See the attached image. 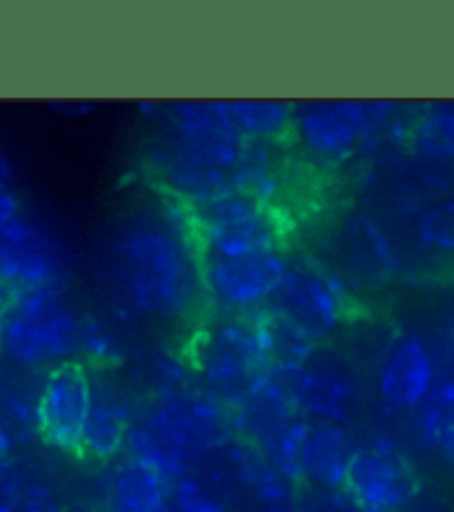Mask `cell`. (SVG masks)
<instances>
[{
  "label": "cell",
  "mask_w": 454,
  "mask_h": 512,
  "mask_svg": "<svg viewBox=\"0 0 454 512\" xmlns=\"http://www.w3.org/2000/svg\"><path fill=\"white\" fill-rule=\"evenodd\" d=\"M392 103L321 101L294 107V136L325 163H343L381 127L392 125Z\"/></svg>",
  "instance_id": "cell-7"
},
{
  "label": "cell",
  "mask_w": 454,
  "mask_h": 512,
  "mask_svg": "<svg viewBox=\"0 0 454 512\" xmlns=\"http://www.w3.org/2000/svg\"><path fill=\"white\" fill-rule=\"evenodd\" d=\"M199 256L203 290L216 312L223 314H250L263 310L290 265L285 252L241 256V259Z\"/></svg>",
  "instance_id": "cell-11"
},
{
  "label": "cell",
  "mask_w": 454,
  "mask_h": 512,
  "mask_svg": "<svg viewBox=\"0 0 454 512\" xmlns=\"http://www.w3.org/2000/svg\"><path fill=\"white\" fill-rule=\"evenodd\" d=\"M417 234L419 241L430 250L446 254L454 252V194L434 201L419 216Z\"/></svg>",
  "instance_id": "cell-24"
},
{
  "label": "cell",
  "mask_w": 454,
  "mask_h": 512,
  "mask_svg": "<svg viewBox=\"0 0 454 512\" xmlns=\"http://www.w3.org/2000/svg\"><path fill=\"white\" fill-rule=\"evenodd\" d=\"M83 319L65 283L16 290L0 321V357L21 370L78 359Z\"/></svg>",
  "instance_id": "cell-3"
},
{
  "label": "cell",
  "mask_w": 454,
  "mask_h": 512,
  "mask_svg": "<svg viewBox=\"0 0 454 512\" xmlns=\"http://www.w3.org/2000/svg\"><path fill=\"white\" fill-rule=\"evenodd\" d=\"M12 512H67V508L63 506L61 497L56 495V490L47 486L45 481L25 479V486Z\"/></svg>",
  "instance_id": "cell-27"
},
{
  "label": "cell",
  "mask_w": 454,
  "mask_h": 512,
  "mask_svg": "<svg viewBox=\"0 0 454 512\" xmlns=\"http://www.w3.org/2000/svg\"><path fill=\"white\" fill-rule=\"evenodd\" d=\"M421 490L423 481L410 459L379 441L354 452L343 495L357 512H406Z\"/></svg>",
  "instance_id": "cell-10"
},
{
  "label": "cell",
  "mask_w": 454,
  "mask_h": 512,
  "mask_svg": "<svg viewBox=\"0 0 454 512\" xmlns=\"http://www.w3.org/2000/svg\"><path fill=\"white\" fill-rule=\"evenodd\" d=\"M69 272L65 245L23 212L0 228V283L12 290L63 283Z\"/></svg>",
  "instance_id": "cell-13"
},
{
  "label": "cell",
  "mask_w": 454,
  "mask_h": 512,
  "mask_svg": "<svg viewBox=\"0 0 454 512\" xmlns=\"http://www.w3.org/2000/svg\"><path fill=\"white\" fill-rule=\"evenodd\" d=\"M185 210L199 254L241 259L285 248L279 212L245 190H230L210 201L185 205Z\"/></svg>",
  "instance_id": "cell-5"
},
{
  "label": "cell",
  "mask_w": 454,
  "mask_h": 512,
  "mask_svg": "<svg viewBox=\"0 0 454 512\" xmlns=\"http://www.w3.org/2000/svg\"><path fill=\"white\" fill-rule=\"evenodd\" d=\"M406 145L414 156L428 163L454 161V110L437 105L423 110L408 125Z\"/></svg>",
  "instance_id": "cell-20"
},
{
  "label": "cell",
  "mask_w": 454,
  "mask_h": 512,
  "mask_svg": "<svg viewBox=\"0 0 454 512\" xmlns=\"http://www.w3.org/2000/svg\"><path fill=\"white\" fill-rule=\"evenodd\" d=\"M259 314V326L268 348L272 368L274 366H301V363L312 357V352L317 350L321 343L314 341L308 332H303L296 323L285 319L283 314L270 310L265 305Z\"/></svg>",
  "instance_id": "cell-22"
},
{
  "label": "cell",
  "mask_w": 454,
  "mask_h": 512,
  "mask_svg": "<svg viewBox=\"0 0 454 512\" xmlns=\"http://www.w3.org/2000/svg\"><path fill=\"white\" fill-rule=\"evenodd\" d=\"M81 354L87 366H116L123 357L121 339L105 326V323L96 321L92 317L83 319L81 330Z\"/></svg>",
  "instance_id": "cell-25"
},
{
  "label": "cell",
  "mask_w": 454,
  "mask_h": 512,
  "mask_svg": "<svg viewBox=\"0 0 454 512\" xmlns=\"http://www.w3.org/2000/svg\"><path fill=\"white\" fill-rule=\"evenodd\" d=\"M94 399L92 368L69 359L49 368L36 403V435L45 446L69 457H83V435Z\"/></svg>",
  "instance_id": "cell-8"
},
{
  "label": "cell",
  "mask_w": 454,
  "mask_h": 512,
  "mask_svg": "<svg viewBox=\"0 0 454 512\" xmlns=\"http://www.w3.org/2000/svg\"><path fill=\"white\" fill-rule=\"evenodd\" d=\"M245 141H279L294 136V105L285 101H227Z\"/></svg>",
  "instance_id": "cell-19"
},
{
  "label": "cell",
  "mask_w": 454,
  "mask_h": 512,
  "mask_svg": "<svg viewBox=\"0 0 454 512\" xmlns=\"http://www.w3.org/2000/svg\"><path fill=\"white\" fill-rule=\"evenodd\" d=\"M350 430L325 421H310L301 446V479L305 488L343 490L357 452Z\"/></svg>",
  "instance_id": "cell-15"
},
{
  "label": "cell",
  "mask_w": 454,
  "mask_h": 512,
  "mask_svg": "<svg viewBox=\"0 0 454 512\" xmlns=\"http://www.w3.org/2000/svg\"><path fill=\"white\" fill-rule=\"evenodd\" d=\"M21 212V199H18L14 187H0V228H5Z\"/></svg>",
  "instance_id": "cell-29"
},
{
  "label": "cell",
  "mask_w": 454,
  "mask_h": 512,
  "mask_svg": "<svg viewBox=\"0 0 454 512\" xmlns=\"http://www.w3.org/2000/svg\"><path fill=\"white\" fill-rule=\"evenodd\" d=\"M225 450L236 479L250 492L261 512H299L301 490L276 472L259 450L236 437Z\"/></svg>",
  "instance_id": "cell-16"
},
{
  "label": "cell",
  "mask_w": 454,
  "mask_h": 512,
  "mask_svg": "<svg viewBox=\"0 0 454 512\" xmlns=\"http://www.w3.org/2000/svg\"><path fill=\"white\" fill-rule=\"evenodd\" d=\"M132 410L125 399L94 381V399L90 419L83 435V457L94 461H110L125 450L127 430L132 426Z\"/></svg>",
  "instance_id": "cell-17"
},
{
  "label": "cell",
  "mask_w": 454,
  "mask_h": 512,
  "mask_svg": "<svg viewBox=\"0 0 454 512\" xmlns=\"http://www.w3.org/2000/svg\"><path fill=\"white\" fill-rule=\"evenodd\" d=\"M452 110H454V103H452Z\"/></svg>",
  "instance_id": "cell-34"
},
{
  "label": "cell",
  "mask_w": 454,
  "mask_h": 512,
  "mask_svg": "<svg viewBox=\"0 0 454 512\" xmlns=\"http://www.w3.org/2000/svg\"><path fill=\"white\" fill-rule=\"evenodd\" d=\"M450 379L454 381V354H452V359H450Z\"/></svg>",
  "instance_id": "cell-33"
},
{
  "label": "cell",
  "mask_w": 454,
  "mask_h": 512,
  "mask_svg": "<svg viewBox=\"0 0 454 512\" xmlns=\"http://www.w3.org/2000/svg\"><path fill=\"white\" fill-rule=\"evenodd\" d=\"M419 432L428 446L437 448L454 475V381L450 377L434 383L428 399L421 403Z\"/></svg>",
  "instance_id": "cell-21"
},
{
  "label": "cell",
  "mask_w": 454,
  "mask_h": 512,
  "mask_svg": "<svg viewBox=\"0 0 454 512\" xmlns=\"http://www.w3.org/2000/svg\"><path fill=\"white\" fill-rule=\"evenodd\" d=\"M165 141L156 143L152 165L174 199L185 205L234 190L245 139L227 101H179L165 110Z\"/></svg>",
  "instance_id": "cell-2"
},
{
  "label": "cell",
  "mask_w": 454,
  "mask_h": 512,
  "mask_svg": "<svg viewBox=\"0 0 454 512\" xmlns=\"http://www.w3.org/2000/svg\"><path fill=\"white\" fill-rule=\"evenodd\" d=\"M38 392L29 390L21 374L0 363V430L18 446L29 435H36Z\"/></svg>",
  "instance_id": "cell-23"
},
{
  "label": "cell",
  "mask_w": 454,
  "mask_h": 512,
  "mask_svg": "<svg viewBox=\"0 0 454 512\" xmlns=\"http://www.w3.org/2000/svg\"><path fill=\"white\" fill-rule=\"evenodd\" d=\"M67 512H69V510H67Z\"/></svg>",
  "instance_id": "cell-35"
},
{
  "label": "cell",
  "mask_w": 454,
  "mask_h": 512,
  "mask_svg": "<svg viewBox=\"0 0 454 512\" xmlns=\"http://www.w3.org/2000/svg\"><path fill=\"white\" fill-rule=\"evenodd\" d=\"M170 490L159 472L127 457L114 472L110 512H165Z\"/></svg>",
  "instance_id": "cell-18"
},
{
  "label": "cell",
  "mask_w": 454,
  "mask_h": 512,
  "mask_svg": "<svg viewBox=\"0 0 454 512\" xmlns=\"http://www.w3.org/2000/svg\"><path fill=\"white\" fill-rule=\"evenodd\" d=\"M187 459L221 450L234 439L232 410L210 392L172 390L152 401L141 417Z\"/></svg>",
  "instance_id": "cell-9"
},
{
  "label": "cell",
  "mask_w": 454,
  "mask_h": 512,
  "mask_svg": "<svg viewBox=\"0 0 454 512\" xmlns=\"http://www.w3.org/2000/svg\"><path fill=\"white\" fill-rule=\"evenodd\" d=\"M14 183V165L5 152H0V187H12Z\"/></svg>",
  "instance_id": "cell-30"
},
{
  "label": "cell",
  "mask_w": 454,
  "mask_h": 512,
  "mask_svg": "<svg viewBox=\"0 0 454 512\" xmlns=\"http://www.w3.org/2000/svg\"><path fill=\"white\" fill-rule=\"evenodd\" d=\"M406 512H454V504H450L446 497L437 495V492H428L423 488Z\"/></svg>",
  "instance_id": "cell-28"
},
{
  "label": "cell",
  "mask_w": 454,
  "mask_h": 512,
  "mask_svg": "<svg viewBox=\"0 0 454 512\" xmlns=\"http://www.w3.org/2000/svg\"><path fill=\"white\" fill-rule=\"evenodd\" d=\"M268 308L283 314L303 332L323 343L345 319L348 305L341 285L310 263L290 261L288 272L272 294Z\"/></svg>",
  "instance_id": "cell-12"
},
{
  "label": "cell",
  "mask_w": 454,
  "mask_h": 512,
  "mask_svg": "<svg viewBox=\"0 0 454 512\" xmlns=\"http://www.w3.org/2000/svg\"><path fill=\"white\" fill-rule=\"evenodd\" d=\"M256 312H216L192 341L194 370L205 381L207 392L230 410L239 406L272 368Z\"/></svg>",
  "instance_id": "cell-4"
},
{
  "label": "cell",
  "mask_w": 454,
  "mask_h": 512,
  "mask_svg": "<svg viewBox=\"0 0 454 512\" xmlns=\"http://www.w3.org/2000/svg\"><path fill=\"white\" fill-rule=\"evenodd\" d=\"M107 270L125 308L143 317L185 319L205 294L196 241L161 212L121 219L107 241Z\"/></svg>",
  "instance_id": "cell-1"
},
{
  "label": "cell",
  "mask_w": 454,
  "mask_h": 512,
  "mask_svg": "<svg viewBox=\"0 0 454 512\" xmlns=\"http://www.w3.org/2000/svg\"><path fill=\"white\" fill-rule=\"evenodd\" d=\"M16 450V443L12 441V437H7L3 430H0V468H3V464L7 459H12Z\"/></svg>",
  "instance_id": "cell-31"
},
{
  "label": "cell",
  "mask_w": 454,
  "mask_h": 512,
  "mask_svg": "<svg viewBox=\"0 0 454 512\" xmlns=\"http://www.w3.org/2000/svg\"><path fill=\"white\" fill-rule=\"evenodd\" d=\"M437 383L432 352L417 334L392 343L377 377L379 399L394 410H419Z\"/></svg>",
  "instance_id": "cell-14"
},
{
  "label": "cell",
  "mask_w": 454,
  "mask_h": 512,
  "mask_svg": "<svg viewBox=\"0 0 454 512\" xmlns=\"http://www.w3.org/2000/svg\"><path fill=\"white\" fill-rule=\"evenodd\" d=\"M288 388L294 406L310 421L334 423L341 428L357 426L365 388L357 366L345 354L323 343L301 366H274Z\"/></svg>",
  "instance_id": "cell-6"
},
{
  "label": "cell",
  "mask_w": 454,
  "mask_h": 512,
  "mask_svg": "<svg viewBox=\"0 0 454 512\" xmlns=\"http://www.w3.org/2000/svg\"><path fill=\"white\" fill-rule=\"evenodd\" d=\"M170 501L183 512H227L221 492L192 472H187L172 486Z\"/></svg>",
  "instance_id": "cell-26"
},
{
  "label": "cell",
  "mask_w": 454,
  "mask_h": 512,
  "mask_svg": "<svg viewBox=\"0 0 454 512\" xmlns=\"http://www.w3.org/2000/svg\"><path fill=\"white\" fill-rule=\"evenodd\" d=\"M165 512H183L181 508H176L174 504H172V501H167V508H165Z\"/></svg>",
  "instance_id": "cell-32"
}]
</instances>
